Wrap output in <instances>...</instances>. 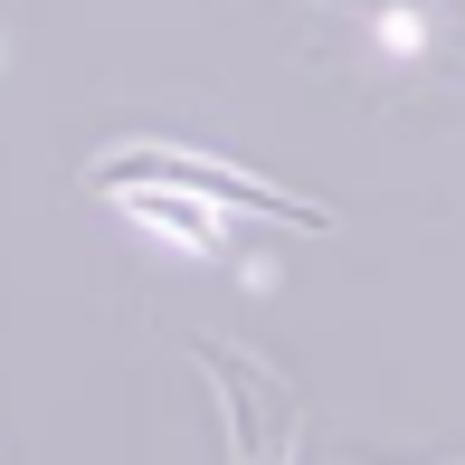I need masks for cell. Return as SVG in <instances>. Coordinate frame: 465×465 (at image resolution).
<instances>
[{"label":"cell","mask_w":465,"mask_h":465,"mask_svg":"<svg viewBox=\"0 0 465 465\" xmlns=\"http://www.w3.org/2000/svg\"><path fill=\"white\" fill-rule=\"evenodd\" d=\"M124 219H134V228H153V238H162V247H181V257H219V219H209V209H190V200L124 190Z\"/></svg>","instance_id":"6da1fadb"},{"label":"cell","mask_w":465,"mask_h":465,"mask_svg":"<svg viewBox=\"0 0 465 465\" xmlns=\"http://www.w3.org/2000/svg\"><path fill=\"white\" fill-rule=\"evenodd\" d=\"M371 57H390V67H418V57H428V10H418V0H390V10L371 19Z\"/></svg>","instance_id":"7a4b0ae2"}]
</instances>
